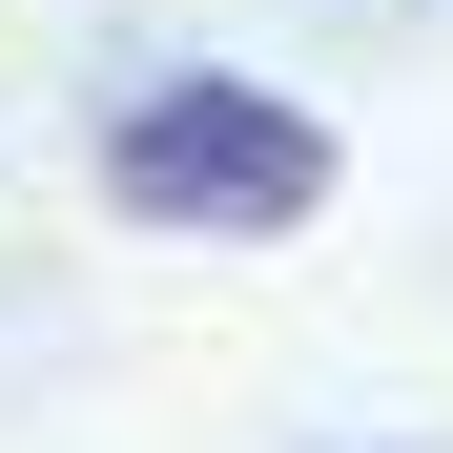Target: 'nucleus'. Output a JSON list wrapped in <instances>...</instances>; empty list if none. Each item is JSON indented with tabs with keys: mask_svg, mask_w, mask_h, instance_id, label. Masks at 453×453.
Wrapping results in <instances>:
<instances>
[{
	"mask_svg": "<svg viewBox=\"0 0 453 453\" xmlns=\"http://www.w3.org/2000/svg\"><path fill=\"white\" fill-rule=\"evenodd\" d=\"M104 206L124 226H206V248H268V226L330 206V124L288 83H144L104 124Z\"/></svg>",
	"mask_w": 453,
	"mask_h": 453,
	"instance_id": "f257e3e1",
	"label": "nucleus"
}]
</instances>
